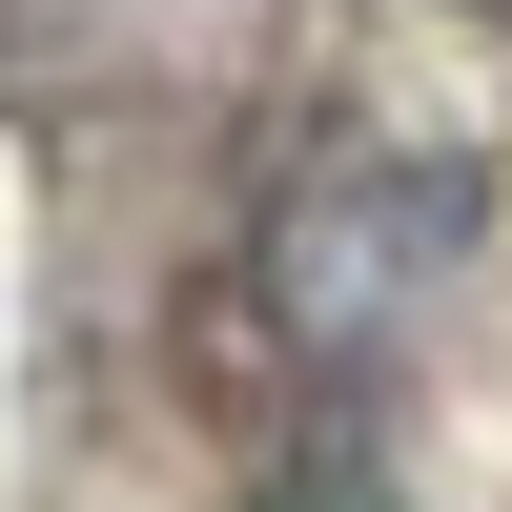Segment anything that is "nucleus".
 I'll return each mask as SVG.
<instances>
[{
  "label": "nucleus",
  "mask_w": 512,
  "mask_h": 512,
  "mask_svg": "<svg viewBox=\"0 0 512 512\" xmlns=\"http://www.w3.org/2000/svg\"><path fill=\"white\" fill-rule=\"evenodd\" d=\"M287 512H390V492H287Z\"/></svg>",
  "instance_id": "f03ea898"
},
{
  "label": "nucleus",
  "mask_w": 512,
  "mask_h": 512,
  "mask_svg": "<svg viewBox=\"0 0 512 512\" xmlns=\"http://www.w3.org/2000/svg\"><path fill=\"white\" fill-rule=\"evenodd\" d=\"M451 267H472V164H431V144L308 164V205H287V246H267V287H287L308 349H390Z\"/></svg>",
  "instance_id": "f257e3e1"
}]
</instances>
